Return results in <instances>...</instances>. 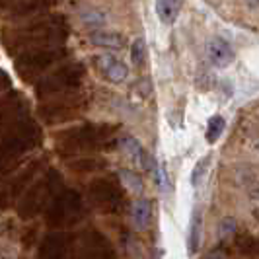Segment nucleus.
Returning <instances> with one entry per match:
<instances>
[{
	"mask_svg": "<svg viewBox=\"0 0 259 259\" xmlns=\"http://www.w3.org/2000/svg\"><path fill=\"white\" fill-rule=\"evenodd\" d=\"M68 37V24L61 14L31 20L27 24L2 29V45L10 55H22L33 49L63 47Z\"/></svg>",
	"mask_w": 259,
	"mask_h": 259,
	"instance_id": "f257e3e1",
	"label": "nucleus"
},
{
	"mask_svg": "<svg viewBox=\"0 0 259 259\" xmlns=\"http://www.w3.org/2000/svg\"><path fill=\"white\" fill-rule=\"evenodd\" d=\"M119 127L111 123H86L57 135V148L63 156H78L86 152H98L115 143Z\"/></svg>",
	"mask_w": 259,
	"mask_h": 259,
	"instance_id": "f03ea898",
	"label": "nucleus"
},
{
	"mask_svg": "<svg viewBox=\"0 0 259 259\" xmlns=\"http://www.w3.org/2000/svg\"><path fill=\"white\" fill-rule=\"evenodd\" d=\"M43 141V131L31 119H20L10 125L0 139V176L12 171L14 166L24 156L39 146Z\"/></svg>",
	"mask_w": 259,
	"mask_h": 259,
	"instance_id": "7ed1b4c3",
	"label": "nucleus"
},
{
	"mask_svg": "<svg viewBox=\"0 0 259 259\" xmlns=\"http://www.w3.org/2000/svg\"><path fill=\"white\" fill-rule=\"evenodd\" d=\"M61 185H63V176L57 169H47L39 180H35L27 187L26 193L20 197V201H18L20 219L27 221V219L37 217L41 210H45L55 199V195L59 193Z\"/></svg>",
	"mask_w": 259,
	"mask_h": 259,
	"instance_id": "20e7f679",
	"label": "nucleus"
},
{
	"mask_svg": "<svg viewBox=\"0 0 259 259\" xmlns=\"http://www.w3.org/2000/svg\"><path fill=\"white\" fill-rule=\"evenodd\" d=\"M82 80H84V66L80 63H68L39 78V82L35 84V96L39 100H53L68 94H76Z\"/></svg>",
	"mask_w": 259,
	"mask_h": 259,
	"instance_id": "39448f33",
	"label": "nucleus"
},
{
	"mask_svg": "<svg viewBox=\"0 0 259 259\" xmlns=\"http://www.w3.org/2000/svg\"><path fill=\"white\" fill-rule=\"evenodd\" d=\"M84 199L76 189H63L55 195L49 207L45 208V221L51 228H65L82 219Z\"/></svg>",
	"mask_w": 259,
	"mask_h": 259,
	"instance_id": "423d86ee",
	"label": "nucleus"
},
{
	"mask_svg": "<svg viewBox=\"0 0 259 259\" xmlns=\"http://www.w3.org/2000/svg\"><path fill=\"white\" fill-rule=\"evenodd\" d=\"M66 57L65 47H47V49H33L16 57V72L26 82H33L45 76V72Z\"/></svg>",
	"mask_w": 259,
	"mask_h": 259,
	"instance_id": "0eeeda50",
	"label": "nucleus"
},
{
	"mask_svg": "<svg viewBox=\"0 0 259 259\" xmlns=\"http://www.w3.org/2000/svg\"><path fill=\"white\" fill-rule=\"evenodd\" d=\"M86 109V100L78 94H68L61 98H53L51 102L43 104L39 107V117L47 125H57V123H66L74 121L84 113Z\"/></svg>",
	"mask_w": 259,
	"mask_h": 259,
	"instance_id": "6e6552de",
	"label": "nucleus"
},
{
	"mask_svg": "<svg viewBox=\"0 0 259 259\" xmlns=\"http://www.w3.org/2000/svg\"><path fill=\"white\" fill-rule=\"evenodd\" d=\"M41 166H43V160L29 162L26 168L12 174L10 178H6L0 183V208H10L16 201H20V197L26 193L27 187L35 182Z\"/></svg>",
	"mask_w": 259,
	"mask_h": 259,
	"instance_id": "1a4fd4ad",
	"label": "nucleus"
},
{
	"mask_svg": "<svg viewBox=\"0 0 259 259\" xmlns=\"http://www.w3.org/2000/svg\"><path fill=\"white\" fill-rule=\"evenodd\" d=\"M76 259H115L111 242L98 230H84L72 242Z\"/></svg>",
	"mask_w": 259,
	"mask_h": 259,
	"instance_id": "9d476101",
	"label": "nucleus"
},
{
	"mask_svg": "<svg viewBox=\"0 0 259 259\" xmlns=\"http://www.w3.org/2000/svg\"><path fill=\"white\" fill-rule=\"evenodd\" d=\"M88 201L102 212H115L123 205V191L115 182L100 178L88 185Z\"/></svg>",
	"mask_w": 259,
	"mask_h": 259,
	"instance_id": "9b49d317",
	"label": "nucleus"
},
{
	"mask_svg": "<svg viewBox=\"0 0 259 259\" xmlns=\"http://www.w3.org/2000/svg\"><path fill=\"white\" fill-rule=\"evenodd\" d=\"M72 246V238L66 232H49L39 244L37 259H65Z\"/></svg>",
	"mask_w": 259,
	"mask_h": 259,
	"instance_id": "f8f14e48",
	"label": "nucleus"
},
{
	"mask_svg": "<svg viewBox=\"0 0 259 259\" xmlns=\"http://www.w3.org/2000/svg\"><path fill=\"white\" fill-rule=\"evenodd\" d=\"M96 66L102 72V76L111 84H121L129 76V66L111 53H104V55L96 57Z\"/></svg>",
	"mask_w": 259,
	"mask_h": 259,
	"instance_id": "ddd939ff",
	"label": "nucleus"
},
{
	"mask_svg": "<svg viewBox=\"0 0 259 259\" xmlns=\"http://www.w3.org/2000/svg\"><path fill=\"white\" fill-rule=\"evenodd\" d=\"M26 100L20 94H8L2 102H0V127H10L14 123H18L20 119H24L26 113Z\"/></svg>",
	"mask_w": 259,
	"mask_h": 259,
	"instance_id": "4468645a",
	"label": "nucleus"
},
{
	"mask_svg": "<svg viewBox=\"0 0 259 259\" xmlns=\"http://www.w3.org/2000/svg\"><path fill=\"white\" fill-rule=\"evenodd\" d=\"M207 59L214 68H228L236 59V53L226 39L212 37L207 43Z\"/></svg>",
	"mask_w": 259,
	"mask_h": 259,
	"instance_id": "2eb2a0df",
	"label": "nucleus"
},
{
	"mask_svg": "<svg viewBox=\"0 0 259 259\" xmlns=\"http://www.w3.org/2000/svg\"><path fill=\"white\" fill-rule=\"evenodd\" d=\"M59 0H20L10 10V16L12 18H26V16H33V14L47 12Z\"/></svg>",
	"mask_w": 259,
	"mask_h": 259,
	"instance_id": "dca6fc26",
	"label": "nucleus"
},
{
	"mask_svg": "<svg viewBox=\"0 0 259 259\" xmlns=\"http://www.w3.org/2000/svg\"><path fill=\"white\" fill-rule=\"evenodd\" d=\"M119 146L129 154V158L135 162L137 168H141V169L148 168V154H146L143 144L139 143L137 139H133V137H123V139L119 141Z\"/></svg>",
	"mask_w": 259,
	"mask_h": 259,
	"instance_id": "f3484780",
	"label": "nucleus"
},
{
	"mask_svg": "<svg viewBox=\"0 0 259 259\" xmlns=\"http://www.w3.org/2000/svg\"><path fill=\"white\" fill-rule=\"evenodd\" d=\"M182 12V2L180 0H156V14L162 24L171 26Z\"/></svg>",
	"mask_w": 259,
	"mask_h": 259,
	"instance_id": "a211bd4d",
	"label": "nucleus"
},
{
	"mask_svg": "<svg viewBox=\"0 0 259 259\" xmlns=\"http://www.w3.org/2000/svg\"><path fill=\"white\" fill-rule=\"evenodd\" d=\"M150 217H152V203L144 197L137 199L133 203V224H135V228L144 230L150 224Z\"/></svg>",
	"mask_w": 259,
	"mask_h": 259,
	"instance_id": "6ab92c4d",
	"label": "nucleus"
},
{
	"mask_svg": "<svg viewBox=\"0 0 259 259\" xmlns=\"http://www.w3.org/2000/svg\"><path fill=\"white\" fill-rule=\"evenodd\" d=\"M90 41L96 47H104V49H121L125 45V37L113 33V31H105V29H98L90 33Z\"/></svg>",
	"mask_w": 259,
	"mask_h": 259,
	"instance_id": "aec40b11",
	"label": "nucleus"
},
{
	"mask_svg": "<svg viewBox=\"0 0 259 259\" xmlns=\"http://www.w3.org/2000/svg\"><path fill=\"white\" fill-rule=\"evenodd\" d=\"M201 230H203V214L201 210H195L191 224H189V238H187V246H189V253L195 255L201 246Z\"/></svg>",
	"mask_w": 259,
	"mask_h": 259,
	"instance_id": "412c9836",
	"label": "nucleus"
},
{
	"mask_svg": "<svg viewBox=\"0 0 259 259\" xmlns=\"http://www.w3.org/2000/svg\"><path fill=\"white\" fill-rule=\"evenodd\" d=\"M236 247L244 255H259V238L251 234H240L236 238Z\"/></svg>",
	"mask_w": 259,
	"mask_h": 259,
	"instance_id": "4be33fe9",
	"label": "nucleus"
},
{
	"mask_svg": "<svg viewBox=\"0 0 259 259\" xmlns=\"http://www.w3.org/2000/svg\"><path fill=\"white\" fill-rule=\"evenodd\" d=\"M226 127V121L222 115H212L208 119V125H207V133H205V139H207L208 144H214L219 139H221L222 131Z\"/></svg>",
	"mask_w": 259,
	"mask_h": 259,
	"instance_id": "5701e85b",
	"label": "nucleus"
},
{
	"mask_svg": "<svg viewBox=\"0 0 259 259\" xmlns=\"http://www.w3.org/2000/svg\"><path fill=\"white\" fill-rule=\"evenodd\" d=\"M119 180L133 193H141L143 191V180H141V176L135 169H121L119 171Z\"/></svg>",
	"mask_w": 259,
	"mask_h": 259,
	"instance_id": "b1692460",
	"label": "nucleus"
},
{
	"mask_svg": "<svg viewBox=\"0 0 259 259\" xmlns=\"http://www.w3.org/2000/svg\"><path fill=\"white\" fill-rule=\"evenodd\" d=\"M210 160H212V154H205L193 166V171H191V185H193L195 189H197V187H201V183H203L205 176H207V169H208Z\"/></svg>",
	"mask_w": 259,
	"mask_h": 259,
	"instance_id": "393cba45",
	"label": "nucleus"
},
{
	"mask_svg": "<svg viewBox=\"0 0 259 259\" xmlns=\"http://www.w3.org/2000/svg\"><path fill=\"white\" fill-rule=\"evenodd\" d=\"M70 166L76 169V171H94V169L105 168V162L104 160H100V158L90 156V158H80V160H76V162H72Z\"/></svg>",
	"mask_w": 259,
	"mask_h": 259,
	"instance_id": "a878e982",
	"label": "nucleus"
},
{
	"mask_svg": "<svg viewBox=\"0 0 259 259\" xmlns=\"http://www.w3.org/2000/svg\"><path fill=\"white\" fill-rule=\"evenodd\" d=\"M82 20H84V24H88V26L98 27L105 22V14L100 12V10H92L90 8V10H84V12H82Z\"/></svg>",
	"mask_w": 259,
	"mask_h": 259,
	"instance_id": "bb28decb",
	"label": "nucleus"
},
{
	"mask_svg": "<svg viewBox=\"0 0 259 259\" xmlns=\"http://www.w3.org/2000/svg\"><path fill=\"white\" fill-rule=\"evenodd\" d=\"M144 53H146V45H144L143 39H137L133 45H131V57L137 65H143L144 63Z\"/></svg>",
	"mask_w": 259,
	"mask_h": 259,
	"instance_id": "cd10ccee",
	"label": "nucleus"
},
{
	"mask_svg": "<svg viewBox=\"0 0 259 259\" xmlns=\"http://www.w3.org/2000/svg\"><path fill=\"white\" fill-rule=\"evenodd\" d=\"M234 232H236V221L230 219V217H226V219L221 222V226H219V238L224 240V238L232 236Z\"/></svg>",
	"mask_w": 259,
	"mask_h": 259,
	"instance_id": "c85d7f7f",
	"label": "nucleus"
},
{
	"mask_svg": "<svg viewBox=\"0 0 259 259\" xmlns=\"http://www.w3.org/2000/svg\"><path fill=\"white\" fill-rule=\"evenodd\" d=\"M158 180H160V187H162V191H166L168 189V176H166V168L160 164L158 166Z\"/></svg>",
	"mask_w": 259,
	"mask_h": 259,
	"instance_id": "c756f323",
	"label": "nucleus"
},
{
	"mask_svg": "<svg viewBox=\"0 0 259 259\" xmlns=\"http://www.w3.org/2000/svg\"><path fill=\"white\" fill-rule=\"evenodd\" d=\"M18 2H20V0H0V10H6V8L12 10Z\"/></svg>",
	"mask_w": 259,
	"mask_h": 259,
	"instance_id": "7c9ffc66",
	"label": "nucleus"
},
{
	"mask_svg": "<svg viewBox=\"0 0 259 259\" xmlns=\"http://www.w3.org/2000/svg\"><path fill=\"white\" fill-rule=\"evenodd\" d=\"M207 259H224V253H222V249H214L208 253Z\"/></svg>",
	"mask_w": 259,
	"mask_h": 259,
	"instance_id": "2f4dec72",
	"label": "nucleus"
},
{
	"mask_svg": "<svg viewBox=\"0 0 259 259\" xmlns=\"http://www.w3.org/2000/svg\"><path fill=\"white\" fill-rule=\"evenodd\" d=\"M8 86V78H6V74L0 70V90H4Z\"/></svg>",
	"mask_w": 259,
	"mask_h": 259,
	"instance_id": "473e14b6",
	"label": "nucleus"
},
{
	"mask_svg": "<svg viewBox=\"0 0 259 259\" xmlns=\"http://www.w3.org/2000/svg\"><path fill=\"white\" fill-rule=\"evenodd\" d=\"M246 4L249 8H257L259 6V0H246Z\"/></svg>",
	"mask_w": 259,
	"mask_h": 259,
	"instance_id": "72a5a7b5",
	"label": "nucleus"
},
{
	"mask_svg": "<svg viewBox=\"0 0 259 259\" xmlns=\"http://www.w3.org/2000/svg\"><path fill=\"white\" fill-rule=\"evenodd\" d=\"M0 259H8V257H6V255H0Z\"/></svg>",
	"mask_w": 259,
	"mask_h": 259,
	"instance_id": "f704fd0d",
	"label": "nucleus"
},
{
	"mask_svg": "<svg viewBox=\"0 0 259 259\" xmlns=\"http://www.w3.org/2000/svg\"><path fill=\"white\" fill-rule=\"evenodd\" d=\"M257 150H259V143H257Z\"/></svg>",
	"mask_w": 259,
	"mask_h": 259,
	"instance_id": "c9c22d12",
	"label": "nucleus"
}]
</instances>
